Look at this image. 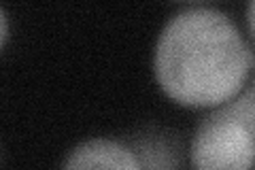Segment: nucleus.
I'll return each mask as SVG.
<instances>
[{"label": "nucleus", "instance_id": "1", "mask_svg": "<svg viewBox=\"0 0 255 170\" xmlns=\"http://www.w3.org/2000/svg\"><path fill=\"white\" fill-rule=\"evenodd\" d=\"M253 51L238 26L213 6H185L155 43L153 72L166 96L183 107L217 109L247 85Z\"/></svg>", "mask_w": 255, "mask_h": 170}, {"label": "nucleus", "instance_id": "2", "mask_svg": "<svg viewBox=\"0 0 255 170\" xmlns=\"http://www.w3.org/2000/svg\"><path fill=\"white\" fill-rule=\"evenodd\" d=\"M189 162L194 170H251L255 141L236 119L211 111L194 132Z\"/></svg>", "mask_w": 255, "mask_h": 170}, {"label": "nucleus", "instance_id": "3", "mask_svg": "<svg viewBox=\"0 0 255 170\" xmlns=\"http://www.w3.org/2000/svg\"><path fill=\"white\" fill-rule=\"evenodd\" d=\"M62 170H140L128 143L115 139H90L66 156Z\"/></svg>", "mask_w": 255, "mask_h": 170}, {"label": "nucleus", "instance_id": "4", "mask_svg": "<svg viewBox=\"0 0 255 170\" xmlns=\"http://www.w3.org/2000/svg\"><path fill=\"white\" fill-rule=\"evenodd\" d=\"M140 170H183V143L162 128H145L128 139Z\"/></svg>", "mask_w": 255, "mask_h": 170}, {"label": "nucleus", "instance_id": "5", "mask_svg": "<svg viewBox=\"0 0 255 170\" xmlns=\"http://www.w3.org/2000/svg\"><path fill=\"white\" fill-rule=\"evenodd\" d=\"M221 113V115H228L236 119L238 124H243L247 128V132L253 136L255 141V55H253V70L249 77V83H247L241 92H238L232 100H228L226 104L213 109Z\"/></svg>", "mask_w": 255, "mask_h": 170}, {"label": "nucleus", "instance_id": "6", "mask_svg": "<svg viewBox=\"0 0 255 170\" xmlns=\"http://www.w3.org/2000/svg\"><path fill=\"white\" fill-rule=\"evenodd\" d=\"M247 23H249L251 36L255 40V0H251V2L247 4Z\"/></svg>", "mask_w": 255, "mask_h": 170}, {"label": "nucleus", "instance_id": "7", "mask_svg": "<svg viewBox=\"0 0 255 170\" xmlns=\"http://www.w3.org/2000/svg\"><path fill=\"white\" fill-rule=\"evenodd\" d=\"M0 21H2V34H0V38H2V43H6V36H9V17H6L4 9H0Z\"/></svg>", "mask_w": 255, "mask_h": 170}]
</instances>
